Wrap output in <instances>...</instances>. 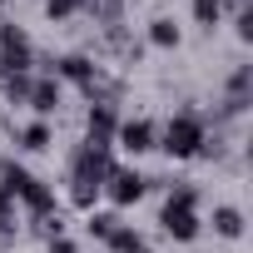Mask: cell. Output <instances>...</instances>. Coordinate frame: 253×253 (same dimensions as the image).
<instances>
[{"label": "cell", "mask_w": 253, "mask_h": 253, "mask_svg": "<svg viewBox=\"0 0 253 253\" xmlns=\"http://www.w3.org/2000/svg\"><path fill=\"white\" fill-rule=\"evenodd\" d=\"M50 144H55V129H50V124H25V129H20V149L40 154V149H50Z\"/></svg>", "instance_id": "8fae6325"}, {"label": "cell", "mask_w": 253, "mask_h": 253, "mask_svg": "<svg viewBox=\"0 0 253 253\" xmlns=\"http://www.w3.org/2000/svg\"><path fill=\"white\" fill-rule=\"evenodd\" d=\"M0 94H5L10 104H25V94H30V75H5V80H0Z\"/></svg>", "instance_id": "9a60e30c"}, {"label": "cell", "mask_w": 253, "mask_h": 253, "mask_svg": "<svg viewBox=\"0 0 253 253\" xmlns=\"http://www.w3.org/2000/svg\"><path fill=\"white\" fill-rule=\"evenodd\" d=\"M114 228H119V213H89V218H84V233H89V238H99V243H104Z\"/></svg>", "instance_id": "4fadbf2b"}, {"label": "cell", "mask_w": 253, "mask_h": 253, "mask_svg": "<svg viewBox=\"0 0 253 253\" xmlns=\"http://www.w3.org/2000/svg\"><path fill=\"white\" fill-rule=\"evenodd\" d=\"M0 10H5V0H0Z\"/></svg>", "instance_id": "ffe728a7"}, {"label": "cell", "mask_w": 253, "mask_h": 253, "mask_svg": "<svg viewBox=\"0 0 253 253\" xmlns=\"http://www.w3.org/2000/svg\"><path fill=\"white\" fill-rule=\"evenodd\" d=\"M104 194H109L119 209H129V204H139V199L149 194V179H144L139 169H109V179H104Z\"/></svg>", "instance_id": "3957f363"}, {"label": "cell", "mask_w": 253, "mask_h": 253, "mask_svg": "<svg viewBox=\"0 0 253 253\" xmlns=\"http://www.w3.org/2000/svg\"><path fill=\"white\" fill-rule=\"evenodd\" d=\"M114 129H119V109H114V104H89V119H84V139L114 144Z\"/></svg>", "instance_id": "ba28073f"}, {"label": "cell", "mask_w": 253, "mask_h": 253, "mask_svg": "<svg viewBox=\"0 0 253 253\" xmlns=\"http://www.w3.org/2000/svg\"><path fill=\"white\" fill-rule=\"evenodd\" d=\"M104 248H109V253H149V243H144V233H139L134 223H119V228L104 238Z\"/></svg>", "instance_id": "9c48e42d"}, {"label": "cell", "mask_w": 253, "mask_h": 253, "mask_svg": "<svg viewBox=\"0 0 253 253\" xmlns=\"http://www.w3.org/2000/svg\"><path fill=\"white\" fill-rule=\"evenodd\" d=\"M194 204H199V189H194L189 179H179V189L169 184V204H164L159 223H164V233H169L174 243H194V238H199V213H194Z\"/></svg>", "instance_id": "6da1fadb"}, {"label": "cell", "mask_w": 253, "mask_h": 253, "mask_svg": "<svg viewBox=\"0 0 253 253\" xmlns=\"http://www.w3.org/2000/svg\"><path fill=\"white\" fill-rule=\"evenodd\" d=\"M114 144L124 149V154H149L154 144H159V129H154V124L149 119H119V129H114Z\"/></svg>", "instance_id": "277c9868"}, {"label": "cell", "mask_w": 253, "mask_h": 253, "mask_svg": "<svg viewBox=\"0 0 253 253\" xmlns=\"http://www.w3.org/2000/svg\"><path fill=\"white\" fill-rule=\"evenodd\" d=\"M45 253H80V248H75L70 238H50V248H45Z\"/></svg>", "instance_id": "d6986e66"}, {"label": "cell", "mask_w": 253, "mask_h": 253, "mask_svg": "<svg viewBox=\"0 0 253 253\" xmlns=\"http://www.w3.org/2000/svg\"><path fill=\"white\" fill-rule=\"evenodd\" d=\"M25 104H30L35 114H60V104H65V84H60L55 75H40V80H30Z\"/></svg>", "instance_id": "8992f818"}, {"label": "cell", "mask_w": 253, "mask_h": 253, "mask_svg": "<svg viewBox=\"0 0 253 253\" xmlns=\"http://www.w3.org/2000/svg\"><path fill=\"white\" fill-rule=\"evenodd\" d=\"M75 10H80V0H45V15L50 20H70Z\"/></svg>", "instance_id": "e0dca14e"}, {"label": "cell", "mask_w": 253, "mask_h": 253, "mask_svg": "<svg viewBox=\"0 0 253 253\" xmlns=\"http://www.w3.org/2000/svg\"><path fill=\"white\" fill-rule=\"evenodd\" d=\"M10 228H15V194L0 189V233H10Z\"/></svg>", "instance_id": "2e32d148"}, {"label": "cell", "mask_w": 253, "mask_h": 253, "mask_svg": "<svg viewBox=\"0 0 253 253\" xmlns=\"http://www.w3.org/2000/svg\"><path fill=\"white\" fill-rule=\"evenodd\" d=\"M233 25H238V40H253V10H248V5L238 10V20H233Z\"/></svg>", "instance_id": "ac0fdd59"}, {"label": "cell", "mask_w": 253, "mask_h": 253, "mask_svg": "<svg viewBox=\"0 0 253 253\" xmlns=\"http://www.w3.org/2000/svg\"><path fill=\"white\" fill-rule=\"evenodd\" d=\"M15 204H25V209H30L35 218H45V213H60V204H55V189H50L45 179H35V174H30V179L20 184Z\"/></svg>", "instance_id": "52a82bcc"}, {"label": "cell", "mask_w": 253, "mask_h": 253, "mask_svg": "<svg viewBox=\"0 0 253 253\" xmlns=\"http://www.w3.org/2000/svg\"><path fill=\"white\" fill-rule=\"evenodd\" d=\"M213 233H218V238H243V213H238L233 204H218V209H213Z\"/></svg>", "instance_id": "30bf717a"}, {"label": "cell", "mask_w": 253, "mask_h": 253, "mask_svg": "<svg viewBox=\"0 0 253 253\" xmlns=\"http://www.w3.org/2000/svg\"><path fill=\"white\" fill-rule=\"evenodd\" d=\"M149 45H159V50H174V45H179V25H174L169 15L149 20Z\"/></svg>", "instance_id": "7c38bea8"}, {"label": "cell", "mask_w": 253, "mask_h": 253, "mask_svg": "<svg viewBox=\"0 0 253 253\" xmlns=\"http://www.w3.org/2000/svg\"><path fill=\"white\" fill-rule=\"evenodd\" d=\"M204 119L194 114V109H184V114H174L169 124H164V134H159V144L154 149H164L169 159H199V149H204Z\"/></svg>", "instance_id": "7a4b0ae2"}, {"label": "cell", "mask_w": 253, "mask_h": 253, "mask_svg": "<svg viewBox=\"0 0 253 253\" xmlns=\"http://www.w3.org/2000/svg\"><path fill=\"white\" fill-rule=\"evenodd\" d=\"M194 20H199L204 30H213V25L223 20V0H194Z\"/></svg>", "instance_id": "5bb4252c"}, {"label": "cell", "mask_w": 253, "mask_h": 253, "mask_svg": "<svg viewBox=\"0 0 253 253\" xmlns=\"http://www.w3.org/2000/svg\"><path fill=\"white\" fill-rule=\"evenodd\" d=\"M45 65H50L55 80H70V84H80V89H89V84L99 80V65H94L89 55H80V50H75V55H60V60H45Z\"/></svg>", "instance_id": "5b68a950"}]
</instances>
